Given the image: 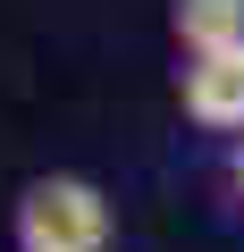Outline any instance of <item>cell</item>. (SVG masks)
I'll return each mask as SVG.
<instances>
[{
	"mask_svg": "<svg viewBox=\"0 0 244 252\" xmlns=\"http://www.w3.org/2000/svg\"><path fill=\"white\" fill-rule=\"evenodd\" d=\"M9 244L17 252H109L118 244V210L93 177L76 168H51V177H26L17 202H9Z\"/></svg>",
	"mask_w": 244,
	"mask_h": 252,
	"instance_id": "1",
	"label": "cell"
},
{
	"mask_svg": "<svg viewBox=\"0 0 244 252\" xmlns=\"http://www.w3.org/2000/svg\"><path fill=\"white\" fill-rule=\"evenodd\" d=\"M177 101H185L194 126L244 143V51H202V59H185V67H177Z\"/></svg>",
	"mask_w": 244,
	"mask_h": 252,
	"instance_id": "2",
	"label": "cell"
},
{
	"mask_svg": "<svg viewBox=\"0 0 244 252\" xmlns=\"http://www.w3.org/2000/svg\"><path fill=\"white\" fill-rule=\"evenodd\" d=\"M169 34L185 59L202 51H244V0H169Z\"/></svg>",
	"mask_w": 244,
	"mask_h": 252,
	"instance_id": "3",
	"label": "cell"
},
{
	"mask_svg": "<svg viewBox=\"0 0 244 252\" xmlns=\"http://www.w3.org/2000/svg\"><path fill=\"white\" fill-rule=\"evenodd\" d=\"M236 193H244V143H236Z\"/></svg>",
	"mask_w": 244,
	"mask_h": 252,
	"instance_id": "4",
	"label": "cell"
}]
</instances>
